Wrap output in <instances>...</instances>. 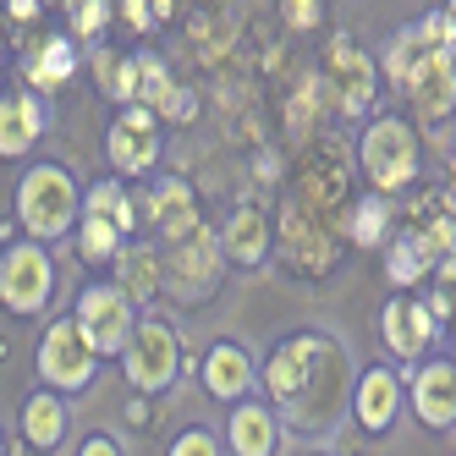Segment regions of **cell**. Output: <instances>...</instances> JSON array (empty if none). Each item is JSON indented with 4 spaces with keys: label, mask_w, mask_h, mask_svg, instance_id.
<instances>
[{
    "label": "cell",
    "mask_w": 456,
    "mask_h": 456,
    "mask_svg": "<svg viewBox=\"0 0 456 456\" xmlns=\"http://www.w3.org/2000/svg\"><path fill=\"white\" fill-rule=\"evenodd\" d=\"M77 215H83V192H77L67 166L39 159V166L22 171V182H17V225H22V237L61 242V237H72Z\"/></svg>",
    "instance_id": "obj_1"
},
{
    "label": "cell",
    "mask_w": 456,
    "mask_h": 456,
    "mask_svg": "<svg viewBox=\"0 0 456 456\" xmlns=\"http://www.w3.org/2000/svg\"><path fill=\"white\" fill-rule=\"evenodd\" d=\"M72 319H77L83 341L94 346V357L105 363V357H121L126 341H133V330H138V303L126 297L116 281H88V286L77 291Z\"/></svg>",
    "instance_id": "obj_2"
},
{
    "label": "cell",
    "mask_w": 456,
    "mask_h": 456,
    "mask_svg": "<svg viewBox=\"0 0 456 456\" xmlns=\"http://www.w3.org/2000/svg\"><path fill=\"white\" fill-rule=\"evenodd\" d=\"M357 159H363L369 187L390 199V192H402V187H412V182H418L423 149H418V133H412L407 121L379 116L369 133H363V143H357Z\"/></svg>",
    "instance_id": "obj_3"
},
{
    "label": "cell",
    "mask_w": 456,
    "mask_h": 456,
    "mask_svg": "<svg viewBox=\"0 0 456 456\" xmlns=\"http://www.w3.org/2000/svg\"><path fill=\"white\" fill-rule=\"evenodd\" d=\"M330 357H336V341L330 336H286L270 357H265V396L275 407H297L308 390L319 385V374L330 369Z\"/></svg>",
    "instance_id": "obj_4"
},
{
    "label": "cell",
    "mask_w": 456,
    "mask_h": 456,
    "mask_svg": "<svg viewBox=\"0 0 456 456\" xmlns=\"http://www.w3.org/2000/svg\"><path fill=\"white\" fill-rule=\"evenodd\" d=\"M34 369H39V385L61 390V396H72V390H88L94 374H100V357L94 346L83 341L77 319L72 314H55L39 336V352H34Z\"/></svg>",
    "instance_id": "obj_5"
},
{
    "label": "cell",
    "mask_w": 456,
    "mask_h": 456,
    "mask_svg": "<svg viewBox=\"0 0 456 456\" xmlns=\"http://www.w3.org/2000/svg\"><path fill=\"white\" fill-rule=\"evenodd\" d=\"M55 297V265H50V242L22 237L0 253V303L17 319H34L45 314Z\"/></svg>",
    "instance_id": "obj_6"
},
{
    "label": "cell",
    "mask_w": 456,
    "mask_h": 456,
    "mask_svg": "<svg viewBox=\"0 0 456 456\" xmlns=\"http://www.w3.org/2000/svg\"><path fill=\"white\" fill-rule=\"evenodd\" d=\"M116 363H121V374H126L133 390L159 396V390H171L182 379V336L166 319H138V330H133V341H126V352Z\"/></svg>",
    "instance_id": "obj_7"
},
{
    "label": "cell",
    "mask_w": 456,
    "mask_h": 456,
    "mask_svg": "<svg viewBox=\"0 0 456 456\" xmlns=\"http://www.w3.org/2000/svg\"><path fill=\"white\" fill-rule=\"evenodd\" d=\"M105 159L116 176H149L159 166V116L149 105H121L105 133Z\"/></svg>",
    "instance_id": "obj_8"
},
{
    "label": "cell",
    "mask_w": 456,
    "mask_h": 456,
    "mask_svg": "<svg viewBox=\"0 0 456 456\" xmlns=\"http://www.w3.org/2000/svg\"><path fill=\"white\" fill-rule=\"evenodd\" d=\"M220 237L209 232V225H199V232H187L182 242H171V258H166V281L176 297H209L215 281H220Z\"/></svg>",
    "instance_id": "obj_9"
},
{
    "label": "cell",
    "mask_w": 456,
    "mask_h": 456,
    "mask_svg": "<svg viewBox=\"0 0 456 456\" xmlns=\"http://www.w3.org/2000/svg\"><path fill=\"white\" fill-rule=\"evenodd\" d=\"M402 88H407V100H412L418 121L440 126V121L456 110V55H440V50H429V55L418 61V72H412Z\"/></svg>",
    "instance_id": "obj_10"
},
{
    "label": "cell",
    "mask_w": 456,
    "mask_h": 456,
    "mask_svg": "<svg viewBox=\"0 0 456 456\" xmlns=\"http://www.w3.org/2000/svg\"><path fill=\"white\" fill-rule=\"evenodd\" d=\"M435 330H440V319L429 314V303H418V297H390V308L379 314V336H385V346L396 352L402 363H412V357L429 352Z\"/></svg>",
    "instance_id": "obj_11"
},
{
    "label": "cell",
    "mask_w": 456,
    "mask_h": 456,
    "mask_svg": "<svg viewBox=\"0 0 456 456\" xmlns=\"http://www.w3.org/2000/svg\"><path fill=\"white\" fill-rule=\"evenodd\" d=\"M407 402L423 429H456V363H423L407 385Z\"/></svg>",
    "instance_id": "obj_12"
},
{
    "label": "cell",
    "mask_w": 456,
    "mask_h": 456,
    "mask_svg": "<svg viewBox=\"0 0 456 456\" xmlns=\"http://www.w3.org/2000/svg\"><path fill=\"white\" fill-rule=\"evenodd\" d=\"M45 100L34 88H17V94H0V159H22L34 154V143L45 138Z\"/></svg>",
    "instance_id": "obj_13"
},
{
    "label": "cell",
    "mask_w": 456,
    "mask_h": 456,
    "mask_svg": "<svg viewBox=\"0 0 456 456\" xmlns=\"http://www.w3.org/2000/svg\"><path fill=\"white\" fill-rule=\"evenodd\" d=\"M402 402H407V390H402V379H396V369H363V379H357V390H352V418L363 423L369 435H385L390 423L402 418Z\"/></svg>",
    "instance_id": "obj_14"
},
{
    "label": "cell",
    "mask_w": 456,
    "mask_h": 456,
    "mask_svg": "<svg viewBox=\"0 0 456 456\" xmlns=\"http://www.w3.org/2000/svg\"><path fill=\"white\" fill-rule=\"evenodd\" d=\"M149 225L166 242H182L187 232H199V192H192L182 176H159L154 187H149Z\"/></svg>",
    "instance_id": "obj_15"
},
{
    "label": "cell",
    "mask_w": 456,
    "mask_h": 456,
    "mask_svg": "<svg viewBox=\"0 0 456 456\" xmlns=\"http://www.w3.org/2000/svg\"><path fill=\"white\" fill-rule=\"evenodd\" d=\"M330 77H336L341 116H369V105H374V61L357 50L352 39L330 45Z\"/></svg>",
    "instance_id": "obj_16"
},
{
    "label": "cell",
    "mask_w": 456,
    "mask_h": 456,
    "mask_svg": "<svg viewBox=\"0 0 456 456\" xmlns=\"http://www.w3.org/2000/svg\"><path fill=\"white\" fill-rule=\"evenodd\" d=\"M204 390L215 402H242L248 390H253V379H258V369H253V357H248V346L242 341H215L209 352H204Z\"/></svg>",
    "instance_id": "obj_17"
},
{
    "label": "cell",
    "mask_w": 456,
    "mask_h": 456,
    "mask_svg": "<svg viewBox=\"0 0 456 456\" xmlns=\"http://www.w3.org/2000/svg\"><path fill=\"white\" fill-rule=\"evenodd\" d=\"M225 445L232 456H275L281 451V418L265 402H237L225 423Z\"/></svg>",
    "instance_id": "obj_18"
},
{
    "label": "cell",
    "mask_w": 456,
    "mask_h": 456,
    "mask_svg": "<svg viewBox=\"0 0 456 456\" xmlns=\"http://www.w3.org/2000/svg\"><path fill=\"white\" fill-rule=\"evenodd\" d=\"M220 248H225V258H232V265H242V270L265 265V253H270V215L253 209V204H242L232 220H225Z\"/></svg>",
    "instance_id": "obj_19"
},
{
    "label": "cell",
    "mask_w": 456,
    "mask_h": 456,
    "mask_svg": "<svg viewBox=\"0 0 456 456\" xmlns=\"http://www.w3.org/2000/svg\"><path fill=\"white\" fill-rule=\"evenodd\" d=\"M22 440L34 451H55L67 440V402H61V390L39 385L34 396L22 402Z\"/></svg>",
    "instance_id": "obj_20"
},
{
    "label": "cell",
    "mask_w": 456,
    "mask_h": 456,
    "mask_svg": "<svg viewBox=\"0 0 456 456\" xmlns=\"http://www.w3.org/2000/svg\"><path fill=\"white\" fill-rule=\"evenodd\" d=\"M22 77H28V88H45V94L67 88L77 77V45L61 39V34L45 39V45H34V55L22 61Z\"/></svg>",
    "instance_id": "obj_21"
},
{
    "label": "cell",
    "mask_w": 456,
    "mask_h": 456,
    "mask_svg": "<svg viewBox=\"0 0 456 456\" xmlns=\"http://www.w3.org/2000/svg\"><path fill=\"white\" fill-rule=\"evenodd\" d=\"M133 105H149L159 121H166V116H192L187 94L171 83V72H166V61H159V55H138V100Z\"/></svg>",
    "instance_id": "obj_22"
},
{
    "label": "cell",
    "mask_w": 456,
    "mask_h": 456,
    "mask_svg": "<svg viewBox=\"0 0 456 456\" xmlns=\"http://www.w3.org/2000/svg\"><path fill=\"white\" fill-rule=\"evenodd\" d=\"M159 281H166V265L154 258V248H121V253H116V286H121L138 308L159 291Z\"/></svg>",
    "instance_id": "obj_23"
},
{
    "label": "cell",
    "mask_w": 456,
    "mask_h": 456,
    "mask_svg": "<svg viewBox=\"0 0 456 456\" xmlns=\"http://www.w3.org/2000/svg\"><path fill=\"white\" fill-rule=\"evenodd\" d=\"M72 237H77V253L88 258V265H116V253L126 248V232H121V225L105 220V215H94V209L77 215Z\"/></svg>",
    "instance_id": "obj_24"
},
{
    "label": "cell",
    "mask_w": 456,
    "mask_h": 456,
    "mask_svg": "<svg viewBox=\"0 0 456 456\" xmlns=\"http://www.w3.org/2000/svg\"><path fill=\"white\" fill-rule=\"evenodd\" d=\"M390 199L385 192H363L352 209H346V237H352V248H379L385 237H390Z\"/></svg>",
    "instance_id": "obj_25"
},
{
    "label": "cell",
    "mask_w": 456,
    "mask_h": 456,
    "mask_svg": "<svg viewBox=\"0 0 456 456\" xmlns=\"http://www.w3.org/2000/svg\"><path fill=\"white\" fill-rule=\"evenodd\" d=\"M94 72H100V88L110 94V100H121V105L138 100V55L100 50V55H94Z\"/></svg>",
    "instance_id": "obj_26"
},
{
    "label": "cell",
    "mask_w": 456,
    "mask_h": 456,
    "mask_svg": "<svg viewBox=\"0 0 456 456\" xmlns=\"http://www.w3.org/2000/svg\"><path fill=\"white\" fill-rule=\"evenodd\" d=\"M429 55V45L418 39V28H396V34L385 39V55H379V67H385V77H396V88L418 72V61Z\"/></svg>",
    "instance_id": "obj_27"
},
{
    "label": "cell",
    "mask_w": 456,
    "mask_h": 456,
    "mask_svg": "<svg viewBox=\"0 0 456 456\" xmlns=\"http://www.w3.org/2000/svg\"><path fill=\"white\" fill-rule=\"evenodd\" d=\"M429 270H435V265L423 258V248L412 242V232H407V237H396V242L385 248V281H390V286H402V291H407V286H418Z\"/></svg>",
    "instance_id": "obj_28"
},
{
    "label": "cell",
    "mask_w": 456,
    "mask_h": 456,
    "mask_svg": "<svg viewBox=\"0 0 456 456\" xmlns=\"http://www.w3.org/2000/svg\"><path fill=\"white\" fill-rule=\"evenodd\" d=\"M83 209H94V215H105V220H116V225H121L126 237H133V225H138V220H133V192H126V187H121L116 176H105V182H94V187H88V199H83Z\"/></svg>",
    "instance_id": "obj_29"
},
{
    "label": "cell",
    "mask_w": 456,
    "mask_h": 456,
    "mask_svg": "<svg viewBox=\"0 0 456 456\" xmlns=\"http://www.w3.org/2000/svg\"><path fill=\"white\" fill-rule=\"evenodd\" d=\"M412 242L423 248V258L429 265H445V258H456V215H435V220H423Z\"/></svg>",
    "instance_id": "obj_30"
},
{
    "label": "cell",
    "mask_w": 456,
    "mask_h": 456,
    "mask_svg": "<svg viewBox=\"0 0 456 456\" xmlns=\"http://www.w3.org/2000/svg\"><path fill=\"white\" fill-rule=\"evenodd\" d=\"M412 28H418V39L429 45V50L456 55V17H451V12H429V17H418Z\"/></svg>",
    "instance_id": "obj_31"
},
{
    "label": "cell",
    "mask_w": 456,
    "mask_h": 456,
    "mask_svg": "<svg viewBox=\"0 0 456 456\" xmlns=\"http://www.w3.org/2000/svg\"><path fill=\"white\" fill-rule=\"evenodd\" d=\"M67 17H72V34L77 39H100L105 22H110V6H105V0H72Z\"/></svg>",
    "instance_id": "obj_32"
},
{
    "label": "cell",
    "mask_w": 456,
    "mask_h": 456,
    "mask_svg": "<svg viewBox=\"0 0 456 456\" xmlns=\"http://www.w3.org/2000/svg\"><path fill=\"white\" fill-rule=\"evenodd\" d=\"M281 17H286L291 34H314L324 22V0H281Z\"/></svg>",
    "instance_id": "obj_33"
},
{
    "label": "cell",
    "mask_w": 456,
    "mask_h": 456,
    "mask_svg": "<svg viewBox=\"0 0 456 456\" xmlns=\"http://www.w3.org/2000/svg\"><path fill=\"white\" fill-rule=\"evenodd\" d=\"M166 456H225V451H220V435H209V429H187V435L171 440Z\"/></svg>",
    "instance_id": "obj_34"
},
{
    "label": "cell",
    "mask_w": 456,
    "mask_h": 456,
    "mask_svg": "<svg viewBox=\"0 0 456 456\" xmlns=\"http://www.w3.org/2000/svg\"><path fill=\"white\" fill-rule=\"evenodd\" d=\"M121 22L133 28V34H149L154 28V0H121Z\"/></svg>",
    "instance_id": "obj_35"
},
{
    "label": "cell",
    "mask_w": 456,
    "mask_h": 456,
    "mask_svg": "<svg viewBox=\"0 0 456 456\" xmlns=\"http://www.w3.org/2000/svg\"><path fill=\"white\" fill-rule=\"evenodd\" d=\"M77 456H121V440H116V435H105V429H94V435L77 445Z\"/></svg>",
    "instance_id": "obj_36"
},
{
    "label": "cell",
    "mask_w": 456,
    "mask_h": 456,
    "mask_svg": "<svg viewBox=\"0 0 456 456\" xmlns=\"http://www.w3.org/2000/svg\"><path fill=\"white\" fill-rule=\"evenodd\" d=\"M6 12H12L17 22H34V17H39V0H6Z\"/></svg>",
    "instance_id": "obj_37"
},
{
    "label": "cell",
    "mask_w": 456,
    "mask_h": 456,
    "mask_svg": "<svg viewBox=\"0 0 456 456\" xmlns=\"http://www.w3.org/2000/svg\"><path fill=\"white\" fill-rule=\"evenodd\" d=\"M176 6H182V0H154V22H166V17H176Z\"/></svg>",
    "instance_id": "obj_38"
},
{
    "label": "cell",
    "mask_w": 456,
    "mask_h": 456,
    "mask_svg": "<svg viewBox=\"0 0 456 456\" xmlns=\"http://www.w3.org/2000/svg\"><path fill=\"white\" fill-rule=\"evenodd\" d=\"M445 199H451V209H456V166H451V192H445Z\"/></svg>",
    "instance_id": "obj_39"
},
{
    "label": "cell",
    "mask_w": 456,
    "mask_h": 456,
    "mask_svg": "<svg viewBox=\"0 0 456 456\" xmlns=\"http://www.w3.org/2000/svg\"><path fill=\"white\" fill-rule=\"evenodd\" d=\"M445 12H451V17H456V0H451V6H445Z\"/></svg>",
    "instance_id": "obj_40"
},
{
    "label": "cell",
    "mask_w": 456,
    "mask_h": 456,
    "mask_svg": "<svg viewBox=\"0 0 456 456\" xmlns=\"http://www.w3.org/2000/svg\"><path fill=\"white\" fill-rule=\"evenodd\" d=\"M0 67H6V50H0Z\"/></svg>",
    "instance_id": "obj_41"
},
{
    "label": "cell",
    "mask_w": 456,
    "mask_h": 456,
    "mask_svg": "<svg viewBox=\"0 0 456 456\" xmlns=\"http://www.w3.org/2000/svg\"><path fill=\"white\" fill-rule=\"evenodd\" d=\"M0 456H6V440H0Z\"/></svg>",
    "instance_id": "obj_42"
},
{
    "label": "cell",
    "mask_w": 456,
    "mask_h": 456,
    "mask_svg": "<svg viewBox=\"0 0 456 456\" xmlns=\"http://www.w3.org/2000/svg\"><path fill=\"white\" fill-rule=\"evenodd\" d=\"M0 253H6V248H0Z\"/></svg>",
    "instance_id": "obj_43"
}]
</instances>
